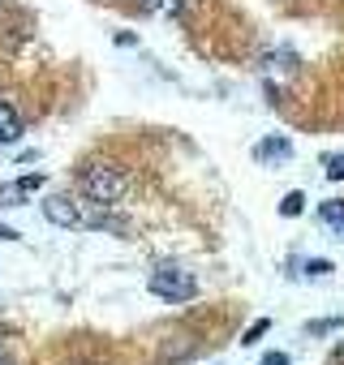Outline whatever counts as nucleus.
<instances>
[{"mask_svg":"<svg viewBox=\"0 0 344 365\" xmlns=\"http://www.w3.org/2000/svg\"><path fill=\"white\" fill-rule=\"evenodd\" d=\"M78 190H82L91 202L112 207V202H121V198H125L129 180H125L116 168H108V163H86V168H82V176H78Z\"/></svg>","mask_w":344,"mask_h":365,"instance_id":"f257e3e1","label":"nucleus"},{"mask_svg":"<svg viewBox=\"0 0 344 365\" xmlns=\"http://www.w3.org/2000/svg\"><path fill=\"white\" fill-rule=\"evenodd\" d=\"M146 288H151V297H159V301L181 305V301H190V297L198 292V279H194V271H186V267H159V271L146 279Z\"/></svg>","mask_w":344,"mask_h":365,"instance_id":"f03ea898","label":"nucleus"},{"mask_svg":"<svg viewBox=\"0 0 344 365\" xmlns=\"http://www.w3.org/2000/svg\"><path fill=\"white\" fill-rule=\"evenodd\" d=\"M44 215L56 228H82V207L74 198H65V194H48L44 198Z\"/></svg>","mask_w":344,"mask_h":365,"instance_id":"7ed1b4c3","label":"nucleus"},{"mask_svg":"<svg viewBox=\"0 0 344 365\" xmlns=\"http://www.w3.org/2000/svg\"><path fill=\"white\" fill-rule=\"evenodd\" d=\"M22 138V116L0 99V142H18Z\"/></svg>","mask_w":344,"mask_h":365,"instance_id":"20e7f679","label":"nucleus"},{"mask_svg":"<svg viewBox=\"0 0 344 365\" xmlns=\"http://www.w3.org/2000/svg\"><path fill=\"white\" fill-rule=\"evenodd\" d=\"M284 155H288V138H267V142L254 146V159H263V163L267 159H284Z\"/></svg>","mask_w":344,"mask_h":365,"instance_id":"39448f33","label":"nucleus"},{"mask_svg":"<svg viewBox=\"0 0 344 365\" xmlns=\"http://www.w3.org/2000/svg\"><path fill=\"white\" fill-rule=\"evenodd\" d=\"M318 215H323V224H331V228H340V232H344V198H340V202H323V207H318Z\"/></svg>","mask_w":344,"mask_h":365,"instance_id":"423d86ee","label":"nucleus"},{"mask_svg":"<svg viewBox=\"0 0 344 365\" xmlns=\"http://www.w3.org/2000/svg\"><path fill=\"white\" fill-rule=\"evenodd\" d=\"M340 327H344V318L335 314V318H314L305 331H310V335H331V331H340Z\"/></svg>","mask_w":344,"mask_h":365,"instance_id":"0eeeda50","label":"nucleus"},{"mask_svg":"<svg viewBox=\"0 0 344 365\" xmlns=\"http://www.w3.org/2000/svg\"><path fill=\"white\" fill-rule=\"evenodd\" d=\"M22 198H26V190L18 185V180L14 185H0V207H22Z\"/></svg>","mask_w":344,"mask_h":365,"instance_id":"6e6552de","label":"nucleus"},{"mask_svg":"<svg viewBox=\"0 0 344 365\" xmlns=\"http://www.w3.org/2000/svg\"><path fill=\"white\" fill-rule=\"evenodd\" d=\"M301 211H305V198H301V194H284L280 215H284V220H293V215H301Z\"/></svg>","mask_w":344,"mask_h":365,"instance_id":"1a4fd4ad","label":"nucleus"},{"mask_svg":"<svg viewBox=\"0 0 344 365\" xmlns=\"http://www.w3.org/2000/svg\"><path fill=\"white\" fill-rule=\"evenodd\" d=\"M267 331H271V318H258V322H254V327H250V331H246V339H241V344H246V348H250V344H258V339H263V335H267Z\"/></svg>","mask_w":344,"mask_h":365,"instance_id":"9d476101","label":"nucleus"},{"mask_svg":"<svg viewBox=\"0 0 344 365\" xmlns=\"http://www.w3.org/2000/svg\"><path fill=\"white\" fill-rule=\"evenodd\" d=\"M323 168H327V180H344V155H331Z\"/></svg>","mask_w":344,"mask_h":365,"instance_id":"9b49d317","label":"nucleus"},{"mask_svg":"<svg viewBox=\"0 0 344 365\" xmlns=\"http://www.w3.org/2000/svg\"><path fill=\"white\" fill-rule=\"evenodd\" d=\"M305 275H310V279H323V275H331V262L314 258V262H305Z\"/></svg>","mask_w":344,"mask_h":365,"instance_id":"f8f14e48","label":"nucleus"},{"mask_svg":"<svg viewBox=\"0 0 344 365\" xmlns=\"http://www.w3.org/2000/svg\"><path fill=\"white\" fill-rule=\"evenodd\" d=\"M18 185H22L26 194H35V190H44V176H39V172H35V176H22V180H18Z\"/></svg>","mask_w":344,"mask_h":365,"instance_id":"ddd939ff","label":"nucleus"},{"mask_svg":"<svg viewBox=\"0 0 344 365\" xmlns=\"http://www.w3.org/2000/svg\"><path fill=\"white\" fill-rule=\"evenodd\" d=\"M133 5H138L142 14H159V9H163V0H133Z\"/></svg>","mask_w":344,"mask_h":365,"instance_id":"4468645a","label":"nucleus"},{"mask_svg":"<svg viewBox=\"0 0 344 365\" xmlns=\"http://www.w3.org/2000/svg\"><path fill=\"white\" fill-rule=\"evenodd\" d=\"M263 365H288V356H284V352H267Z\"/></svg>","mask_w":344,"mask_h":365,"instance_id":"2eb2a0df","label":"nucleus"},{"mask_svg":"<svg viewBox=\"0 0 344 365\" xmlns=\"http://www.w3.org/2000/svg\"><path fill=\"white\" fill-rule=\"evenodd\" d=\"M327 365H344V339H340V344H335V352H331V356H327Z\"/></svg>","mask_w":344,"mask_h":365,"instance_id":"dca6fc26","label":"nucleus"},{"mask_svg":"<svg viewBox=\"0 0 344 365\" xmlns=\"http://www.w3.org/2000/svg\"><path fill=\"white\" fill-rule=\"evenodd\" d=\"M0 356H5V344H0Z\"/></svg>","mask_w":344,"mask_h":365,"instance_id":"f3484780","label":"nucleus"}]
</instances>
